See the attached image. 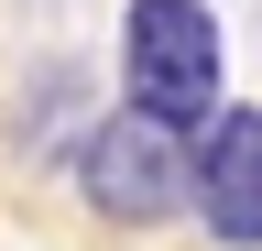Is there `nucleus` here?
<instances>
[{
	"mask_svg": "<svg viewBox=\"0 0 262 251\" xmlns=\"http://www.w3.org/2000/svg\"><path fill=\"white\" fill-rule=\"evenodd\" d=\"M120 109L164 131H208L229 109V33L208 0H131L120 11Z\"/></svg>",
	"mask_w": 262,
	"mask_h": 251,
	"instance_id": "1",
	"label": "nucleus"
},
{
	"mask_svg": "<svg viewBox=\"0 0 262 251\" xmlns=\"http://www.w3.org/2000/svg\"><path fill=\"white\" fill-rule=\"evenodd\" d=\"M186 164H196V131H164L142 109H98L88 131L66 142V175H77V197L110 218V230L186 218Z\"/></svg>",
	"mask_w": 262,
	"mask_h": 251,
	"instance_id": "2",
	"label": "nucleus"
},
{
	"mask_svg": "<svg viewBox=\"0 0 262 251\" xmlns=\"http://www.w3.org/2000/svg\"><path fill=\"white\" fill-rule=\"evenodd\" d=\"M186 208L208 218V240H219V251H262V109H241V99H229L208 131H196Z\"/></svg>",
	"mask_w": 262,
	"mask_h": 251,
	"instance_id": "3",
	"label": "nucleus"
}]
</instances>
